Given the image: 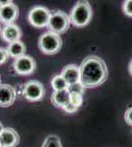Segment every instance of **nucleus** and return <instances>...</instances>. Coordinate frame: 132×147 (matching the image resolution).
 Here are the masks:
<instances>
[{
	"label": "nucleus",
	"mask_w": 132,
	"mask_h": 147,
	"mask_svg": "<svg viewBox=\"0 0 132 147\" xmlns=\"http://www.w3.org/2000/svg\"><path fill=\"white\" fill-rule=\"evenodd\" d=\"M16 100V90L10 84H0V107L11 106Z\"/></svg>",
	"instance_id": "obj_10"
},
{
	"label": "nucleus",
	"mask_w": 132,
	"mask_h": 147,
	"mask_svg": "<svg viewBox=\"0 0 132 147\" xmlns=\"http://www.w3.org/2000/svg\"><path fill=\"white\" fill-rule=\"evenodd\" d=\"M0 84H1V77H0Z\"/></svg>",
	"instance_id": "obj_26"
},
{
	"label": "nucleus",
	"mask_w": 132,
	"mask_h": 147,
	"mask_svg": "<svg viewBox=\"0 0 132 147\" xmlns=\"http://www.w3.org/2000/svg\"><path fill=\"white\" fill-rule=\"evenodd\" d=\"M61 76L68 84V86L80 82V69L74 64L67 65L62 69Z\"/></svg>",
	"instance_id": "obj_12"
},
{
	"label": "nucleus",
	"mask_w": 132,
	"mask_h": 147,
	"mask_svg": "<svg viewBox=\"0 0 132 147\" xmlns=\"http://www.w3.org/2000/svg\"><path fill=\"white\" fill-rule=\"evenodd\" d=\"M13 68L16 74L20 76H30L36 72L37 63L35 59L31 56H22L15 59L13 63Z\"/></svg>",
	"instance_id": "obj_7"
},
{
	"label": "nucleus",
	"mask_w": 132,
	"mask_h": 147,
	"mask_svg": "<svg viewBox=\"0 0 132 147\" xmlns=\"http://www.w3.org/2000/svg\"><path fill=\"white\" fill-rule=\"evenodd\" d=\"M39 48L45 55H53L60 51L62 47V39L60 35L51 32L42 34L39 39Z\"/></svg>",
	"instance_id": "obj_3"
},
{
	"label": "nucleus",
	"mask_w": 132,
	"mask_h": 147,
	"mask_svg": "<svg viewBox=\"0 0 132 147\" xmlns=\"http://www.w3.org/2000/svg\"><path fill=\"white\" fill-rule=\"evenodd\" d=\"M0 32H1V26H0Z\"/></svg>",
	"instance_id": "obj_27"
},
{
	"label": "nucleus",
	"mask_w": 132,
	"mask_h": 147,
	"mask_svg": "<svg viewBox=\"0 0 132 147\" xmlns=\"http://www.w3.org/2000/svg\"><path fill=\"white\" fill-rule=\"evenodd\" d=\"M68 91L70 93H79L81 95H83L84 91H85V87L81 84V82H77L75 84H72V85H69L68 86Z\"/></svg>",
	"instance_id": "obj_18"
},
{
	"label": "nucleus",
	"mask_w": 132,
	"mask_h": 147,
	"mask_svg": "<svg viewBox=\"0 0 132 147\" xmlns=\"http://www.w3.org/2000/svg\"><path fill=\"white\" fill-rule=\"evenodd\" d=\"M70 24V17L66 13L58 10L51 13L47 27L51 32L60 35L68 30Z\"/></svg>",
	"instance_id": "obj_4"
},
{
	"label": "nucleus",
	"mask_w": 132,
	"mask_h": 147,
	"mask_svg": "<svg viewBox=\"0 0 132 147\" xmlns=\"http://www.w3.org/2000/svg\"><path fill=\"white\" fill-rule=\"evenodd\" d=\"M79 69L80 82L85 88L100 86L107 80L109 76V71L105 61L95 55L86 57Z\"/></svg>",
	"instance_id": "obj_1"
},
{
	"label": "nucleus",
	"mask_w": 132,
	"mask_h": 147,
	"mask_svg": "<svg viewBox=\"0 0 132 147\" xmlns=\"http://www.w3.org/2000/svg\"><path fill=\"white\" fill-rule=\"evenodd\" d=\"M70 103L79 109V107L83 104V96L79 93H70Z\"/></svg>",
	"instance_id": "obj_17"
},
{
	"label": "nucleus",
	"mask_w": 132,
	"mask_h": 147,
	"mask_svg": "<svg viewBox=\"0 0 132 147\" xmlns=\"http://www.w3.org/2000/svg\"><path fill=\"white\" fill-rule=\"evenodd\" d=\"M0 34H1L2 39L4 41L8 42L9 44L19 41L21 37H22V30L19 28V26L15 25V24L5 25Z\"/></svg>",
	"instance_id": "obj_8"
},
{
	"label": "nucleus",
	"mask_w": 132,
	"mask_h": 147,
	"mask_svg": "<svg viewBox=\"0 0 132 147\" xmlns=\"http://www.w3.org/2000/svg\"><path fill=\"white\" fill-rule=\"evenodd\" d=\"M51 103L53 106L57 108L64 109L66 105H68L70 102V93H69L68 89H64L60 91H53L51 94Z\"/></svg>",
	"instance_id": "obj_13"
},
{
	"label": "nucleus",
	"mask_w": 132,
	"mask_h": 147,
	"mask_svg": "<svg viewBox=\"0 0 132 147\" xmlns=\"http://www.w3.org/2000/svg\"><path fill=\"white\" fill-rule=\"evenodd\" d=\"M12 3H14V2L11 1V0H6V1H1V0H0V7L7 6V5H9V4H12Z\"/></svg>",
	"instance_id": "obj_23"
},
{
	"label": "nucleus",
	"mask_w": 132,
	"mask_h": 147,
	"mask_svg": "<svg viewBox=\"0 0 132 147\" xmlns=\"http://www.w3.org/2000/svg\"><path fill=\"white\" fill-rule=\"evenodd\" d=\"M42 147H62V144L58 136H49L44 139Z\"/></svg>",
	"instance_id": "obj_16"
},
{
	"label": "nucleus",
	"mask_w": 132,
	"mask_h": 147,
	"mask_svg": "<svg viewBox=\"0 0 132 147\" xmlns=\"http://www.w3.org/2000/svg\"><path fill=\"white\" fill-rule=\"evenodd\" d=\"M50 15L51 13L47 8L44 6H37L34 7L30 11L28 15V20L33 27L42 28L49 26Z\"/></svg>",
	"instance_id": "obj_5"
},
{
	"label": "nucleus",
	"mask_w": 132,
	"mask_h": 147,
	"mask_svg": "<svg viewBox=\"0 0 132 147\" xmlns=\"http://www.w3.org/2000/svg\"><path fill=\"white\" fill-rule=\"evenodd\" d=\"M128 72H129V74L132 76V60L129 62V65H128Z\"/></svg>",
	"instance_id": "obj_24"
},
{
	"label": "nucleus",
	"mask_w": 132,
	"mask_h": 147,
	"mask_svg": "<svg viewBox=\"0 0 132 147\" xmlns=\"http://www.w3.org/2000/svg\"><path fill=\"white\" fill-rule=\"evenodd\" d=\"M122 11L126 16L132 18V0H126L122 4Z\"/></svg>",
	"instance_id": "obj_19"
},
{
	"label": "nucleus",
	"mask_w": 132,
	"mask_h": 147,
	"mask_svg": "<svg viewBox=\"0 0 132 147\" xmlns=\"http://www.w3.org/2000/svg\"><path fill=\"white\" fill-rule=\"evenodd\" d=\"M45 90L42 82L38 80H30L23 88V95L28 101L37 102L42 101L44 97Z\"/></svg>",
	"instance_id": "obj_6"
},
{
	"label": "nucleus",
	"mask_w": 132,
	"mask_h": 147,
	"mask_svg": "<svg viewBox=\"0 0 132 147\" xmlns=\"http://www.w3.org/2000/svg\"><path fill=\"white\" fill-rule=\"evenodd\" d=\"M19 17V8L16 4L12 3L7 6L0 7V22L5 25L14 24Z\"/></svg>",
	"instance_id": "obj_9"
},
{
	"label": "nucleus",
	"mask_w": 132,
	"mask_h": 147,
	"mask_svg": "<svg viewBox=\"0 0 132 147\" xmlns=\"http://www.w3.org/2000/svg\"><path fill=\"white\" fill-rule=\"evenodd\" d=\"M124 120H125L127 125H129L132 127V107L128 108L125 111V114H124Z\"/></svg>",
	"instance_id": "obj_21"
},
{
	"label": "nucleus",
	"mask_w": 132,
	"mask_h": 147,
	"mask_svg": "<svg viewBox=\"0 0 132 147\" xmlns=\"http://www.w3.org/2000/svg\"><path fill=\"white\" fill-rule=\"evenodd\" d=\"M51 86L54 91H60L68 88V84L66 80L62 78L61 75H57L51 80Z\"/></svg>",
	"instance_id": "obj_15"
},
{
	"label": "nucleus",
	"mask_w": 132,
	"mask_h": 147,
	"mask_svg": "<svg viewBox=\"0 0 132 147\" xmlns=\"http://www.w3.org/2000/svg\"><path fill=\"white\" fill-rule=\"evenodd\" d=\"M8 58H9V54H8L7 49L0 47V65L5 63L6 61L8 60Z\"/></svg>",
	"instance_id": "obj_20"
},
{
	"label": "nucleus",
	"mask_w": 132,
	"mask_h": 147,
	"mask_svg": "<svg viewBox=\"0 0 132 147\" xmlns=\"http://www.w3.org/2000/svg\"><path fill=\"white\" fill-rule=\"evenodd\" d=\"M3 129H4L3 125H2V124H1V123H0V134H1V132H2V130H3Z\"/></svg>",
	"instance_id": "obj_25"
},
{
	"label": "nucleus",
	"mask_w": 132,
	"mask_h": 147,
	"mask_svg": "<svg viewBox=\"0 0 132 147\" xmlns=\"http://www.w3.org/2000/svg\"><path fill=\"white\" fill-rule=\"evenodd\" d=\"M93 10L88 1H78L70 13V21L77 28H83L91 22Z\"/></svg>",
	"instance_id": "obj_2"
},
{
	"label": "nucleus",
	"mask_w": 132,
	"mask_h": 147,
	"mask_svg": "<svg viewBox=\"0 0 132 147\" xmlns=\"http://www.w3.org/2000/svg\"><path fill=\"white\" fill-rule=\"evenodd\" d=\"M0 147H2V145H1V142H0Z\"/></svg>",
	"instance_id": "obj_28"
},
{
	"label": "nucleus",
	"mask_w": 132,
	"mask_h": 147,
	"mask_svg": "<svg viewBox=\"0 0 132 147\" xmlns=\"http://www.w3.org/2000/svg\"><path fill=\"white\" fill-rule=\"evenodd\" d=\"M64 111H65L66 113H75L76 111H78V108H76L75 106H73L72 105V104L70 103V102H69V104L68 105H66L65 107H64V109H63Z\"/></svg>",
	"instance_id": "obj_22"
},
{
	"label": "nucleus",
	"mask_w": 132,
	"mask_h": 147,
	"mask_svg": "<svg viewBox=\"0 0 132 147\" xmlns=\"http://www.w3.org/2000/svg\"><path fill=\"white\" fill-rule=\"evenodd\" d=\"M26 50H27L26 44L23 41H21V40L10 43L8 47H7V51H8L9 56L13 57L14 59H18L22 56H25Z\"/></svg>",
	"instance_id": "obj_14"
},
{
	"label": "nucleus",
	"mask_w": 132,
	"mask_h": 147,
	"mask_svg": "<svg viewBox=\"0 0 132 147\" xmlns=\"http://www.w3.org/2000/svg\"><path fill=\"white\" fill-rule=\"evenodd\" d=\"M20 141L18 132L11 127H4L0 134V142L2 147H15Z\"/></svg>",
	"instance_id": "obj_11"
}]
</instances>
